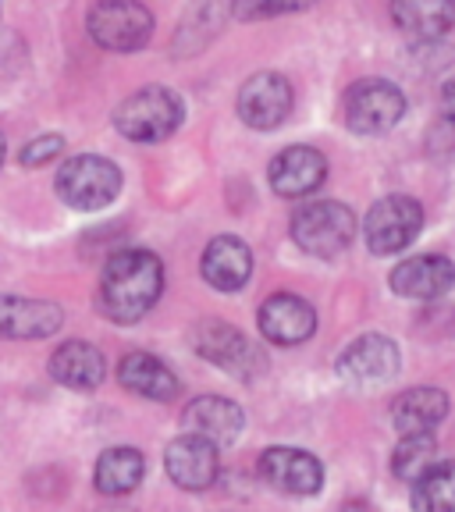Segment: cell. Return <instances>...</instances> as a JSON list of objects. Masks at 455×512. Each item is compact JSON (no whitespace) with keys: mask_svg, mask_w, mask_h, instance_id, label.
<instances>
[{"mask_svg":"<svg viewBox=\"0 0 455 512\" xmlns=\"http://www.w3.org/2000/svg\"><path fill=\"white\" fill-rule=\"evenodd\" d=\"M50 377L57 384H64V388H75V392H93L107 377L104 352L89 342L57 345V352L50 356Z\"/></svg>","mask_w":455,"mask_h":512,"instance_id":"cell-19","label":"cell"},{"mask_svg":"<svg viewBox=\"0 0 455 512\" xmlns=\"http://www.w3.org/2000/svg\"><path fill=\"white\" fill-rule=\"evenodd\" d=\"M246 416L235 406L232 399H221V395H203V399H192L182 413V427L192 438H203L210 445H232L242 434Z\"/></svg>","mask_w":455,"mask_h":512,"instance_id":"cell-15","label":"cell"},{"mask_svg":"<svg viewBox=\"0 0 455 512\" xmlns=\"http://www.w3.org/2000/svg\"><path fill=\"white\" fill-rule=\"evenodd\" d=\"M57 196L64 207L72 210H104L118 200L121 192V168L114 160L100 157V153H79V157L64 160L61 171L54 178Z\"/></svg>","mask_w":455,"mask_h":512,"instance_id":"cell-2","label":"cell"},{"mask_svg":"<svg viewBox=\"0 0 455 512\" xmlns=\"http://www.w3.org/2000/svg\"><path fill=\"white\" fill-rule=\"evenodd\" d=\"M164 466H168V477L182 491H207L217 480V473H221L217 448L203 438H192V434H182V438L171 441L168 452H164Z\"/></svg>","mask_w":455,"mask_h":512,"instance_id":"cell-14","label":"cell"},{"mask_svg":"<svg viewBox=\"0 0 455 512\" xmlns=\"http://www.w3.org/2000/svg\"><path fill=\"white\" fill-rule=\"evenodd\" d=\"M267 178H271V189L278 192V196H285V200H303V196H310L313 189L324 185V178H328V160H324L320 150H313V146H288V150H281L278 157L271 160Z\"/></svg>","mask_w":455,"mask_h":512,"instance_id":"cell-13","label":"cell"},{"mask_svg":"<svg viewBox=\"0 0 455 512\" xmlns=\"http://www.w3.org/2000/svg\"><path fill=\"white\" fill-rule=\"evenodd\" d=\"M118 381L128 392L143 395L153 402H171L178 395V377L171 374V367L150 352H128L118 363Z\"/></svg>","mask_w":455,"mask_h":512,"instance_id":"cell-20","label":"cell"},{"mask_svg":"<svg viewBox=\"0 0 455 512\" xmlns=\"http://www.w3.org/2000/svg\"><path fill=\"white\" fill-rule=\"evenodd\" d=\"M416 512H455V463H434L413 484Z\"/></svg>","mask_w":455,"mask_h":512,"instance_id":"cell-24","label":"cell"},{"mask_svg":"<svg viewBox=\"0 0 455 512\" xmlns=\"http://www.w3.org/2000/svg\"><path fill=\"white\" fill-rule=\"evenodd\" d=\"M292 111V86L285 75L278 72H256L253 79H246V86L239 89V118L249 128H278Z\"/></svg>","mask_w":455,"mask_h":512,"instance_id":"cell-11","label":"cell"},{"mask_svg":"<svg viewBox=\"0 0 455 512\" xmlns=\"http://www.w3.org/2000/svg\"><path fill=\"white\" fill-rule=\"evenodd\" d=\"M4 153H8V146H4V136H0V164H4Z\"/></svg>","mask_w":455,"mask_h":512,"instance_id":"cell-29","label":"cell"},{"mask_svg":"<svg viewBox=\"0 0 455 512\" xmlns=\"http://www.w3.org/2000/svg\"><path fill=\"white\" fill-rule=\"evenodd\" d=\"M399 29L413 32L420 40H438L455 25V4L448 0H399L392 8Z\"/></svg>","mask_w":455,"mask_h":512,"instance_id":"cell-23","label":"cell"},{"mask_svg":"<svg viewBox=\"0 0 455 512\" xmlns=\"http://www.w3.org/2000/svg\"><path fill=\"white\" fill-rule=\"evenodd\" d=\"M182 118V96L164 86H146L128 100H121L114 111V128L132 143H160L182 125Z\"/></svg>","mask_w":455,"mask_h":512,"instance_id":"cell-3","label":"cell"},{"mask_svg":"<svg viewBox=\"0 0 455 512\" xmlns=\"http://www.w3.org/2000/svg\"><path fill=\"white\" fill-rule=\"evenodd\" d=\"M352 235H356V217L338 200H313L292 217V242L320 260L342 253L352 242Z\"/></svg>","mask_w":455,"mask_h":512,"instance_id":"cell-4","label":"cell"},{"mask_svg":"<svg viewBox=\"0 0 455 512\" xmlns=\"http://www.w3.org/2000/svg\"><path fill=\"white\" fill-rule=\"evenodd\" d=\"M61 150H64L61 136H40V139H32V143H25L22 164L25 168H40V164H50Z\"/></svg>","mask_w":455,"mask_h":512,"instance_id":"cell-26","label":"cell"},{"mask_svg":"<svg viewBox=\"0 0 455 512\" xmlns=\"http://www.w3.org/2000/svg\"><path fill=\"white\" fill-rule=\"evenodd\" d=\"M441 114H445L448 121H455V75L441 86Z\"/></svg>","mask_w":455,"mask_h":512,"instance_id":"cell-28","label":"cell"},{"mask_svg":"<svg viewBox=\"0 0 455 512\" xmlns=\"http://www.w3.org/2000/svg\"><path fill=\"white\" fill-rule=\"evenodd\" d=\"M342 114L352 132L377 136V132H388V128H395L402 121V114H406V96L388 79H360V82H352L349 93H345Z\"/></svg>","mask_w":455,"mask_h":512,"instance_id":"cell-5","label":"cell"},{"mask_svg":"<svg viewBox=\"0 0 455 512\" xmlns=\"http://www.w3.org/2000/svg\"><path fill=\"white\" fill-rule=\"evenodd\" d=\"M424 228V207L413 196H384L367 214V246L374 256H395Z\"/></svg>","mask_w":455,"mask_h":512,"instance_id":"cell-6","label":"cell"},{"mask_svg":"<svg viewBox=\"0 0 455 512\" xmlns=\"http://www.w3.org/2000/svg\"><path fill=\"white\" fill-rule=\"evenodd\" d=\"M192 345H196V352H200L203 360H210L214 367L235 374L239 381H253V377H260L267 367L264 352L256 349L239 328L221 324V320H203L200 328H196V342Z\"/></svg>","mask_w":455,"mask_h":512,"instance_id":"cell-7","label":"cell"},{"mask_svg":"<svg viewBox=\"0 0 455 512\" xmlns=\"http://www.w3.org/2000/svg\"><path fill=\"white\" fill-rule=\"evenodd\" d=\"M455 285V264L448 256H409L392 271V288L406 299H441Z\"/></svg>","mask_w":455,"mask_h":512,"instance_id":"cell-17","label":"cell"},{"mask_svg":"<svg viewBox=\"0 0 455 512\" xmlns=\"http://www.w3.org/2000/svg\"><path fill=\"white\" fill-rule=\"evenodd\" d=\"M434 452H438V445H434L431 434L402 438L399 448H395V459H392L395 477H402L406 484H416V480L424 477V473L434 466Z\"/></svg>","mask_w":455,"mask_h":512,"instance_id":"cell-25","label":"cell"},{"mask_svg":"<svg viewBox=\"0 0 455 512\" xmlns=\"http://www.w3.org/2000/svg\"><path fill=\"white\" fill-rule=\"evenodd\" d=\"M399 367H402V352L388 335H360L338 356V377H345L356 388L392 381L399 374Z\"/></svg>","mask_w":455,"mask_h":512,"instance_id":"cell-9","label":"cell"},{"mask_svg":"<svg viewBox=\"0 0 455 512\" xmlns=\"http://www.w3.org/2000/svg\"><path fill=\"white\" fill-rule=\"evenodd\" d=\"M317 331V313L306 299L278 292L260 306V335L274 345H299Z\"/></svg>","mask_w":455,"mask_h":512,"instance_id":"cell-16","label":"cell"},{"mask_svg":"<svg viewBox=\"0 0 455 512\" xmlns=\"http://www.w3.org/2000/svg\"><path fill=\"white\" fill-rule=\"evenodd\" d=\"M256 470H260V477L271 488L285 491V495H317L324 488V466L306 448H288V445L267 448Z\"/></svg>","mask_w":455,"mask_h":512,"instance_id":"cell-10","label":"cell"},{"mask_svg":"<svg viewBox=\"0 0 455 512\" xmlns=\"http://www.w3.org/2000/svg\"><path fill=\"white\" fill-rule=\"evenodd\" d=\"M89 36L104 50H139L150 43L153 36V15L143 4H132V0H104L89 11Z\"/></svg>","mask_w":455,"mask_h":512,"instance_id":"cell-8","label":"cell"},{"mask_svg":"<svg viewBox=\"0 0 455 512\" xmlns=\"http://www.w3.org/2000/svg\"><path fill=\"white\" fill-rule=\"evenodd\" d=\"M143 473H146V459L139 448H107L104 456L96 459V491L100 495H128V491H136L143 484Z\"/></svg>","mask_w":455,"mask_h":512,"instance_id":"cell-22","label":"cell"},{"mask_svg":"<svg viewBox=\"0 0 455 512\" xmlns=\"http://www.w3.org/2000/svg\"><path fill=\"white\" fill-rule=\"evenodd\" d=\"M64 324V310L47 299L0 296V338L4 342H36L57 335Z\"/></svg>","mask_w":455,"mask_h":512,"instance_id":"cell-12","label":"cell"},{"mask_svg":"<svg viewBox=\"0 0 455 512\" xmlns=\"http://www.w3.org/2000/svg\"><path fill=\"white\" fill-rule=\"evenodd\" d=\"M164 292V267L150 249H121L100 274V310L114 324H136Z\"/></svg>","mask_w":455,"mask_h":512,"instance_id":"cell-1","label":"cell"},{"mask_svg":"<svg viewBox=\"0 0 455 512\" xmlns=\"http://www.w3.org/2000/svg\"><path fill=\"white\" fill-rule=\"evenodd\" d=\"M303 4H235V15L242 18H260V15H285V11H299Z\"/></svg>","mask_w":455,"mask_h":512,"instance_id":"cell-27","label":"cell"},{"mask_svg":"<svg viewBox=\"0 0 455 512\" xmlns=\"http://www.w3.org/2000/svg\"><path fill=\"white\" fill-rule=\"evenodd\" d=\"M253 274V253L242 239L235 235H217L207 249H203V278L214 285L217 292H239Z\"/></svg>","mask_w":455,"mask_h":512,"instance_id":"cell-18","label":"cell"},{"mask_svg":"<svg viewBox=\"0 0 455 512\" xmlns=\"http://www.w3.org/2000/svg\"><path fill=\"white\" fill-rule=\"evenodd\" d=\"M448 416V395L441 388H409L392 402V424L402 438L431 434L434 424Z\"/></svg>","mask_w":455,"mask_h":512,"instance_id":"cell-21","label":"cell"}]
</instances>
